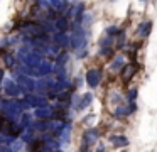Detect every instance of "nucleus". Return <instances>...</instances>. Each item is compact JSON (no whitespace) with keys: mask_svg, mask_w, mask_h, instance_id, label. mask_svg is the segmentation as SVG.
<instances>
[{"mask_svg":"<svg viewBox=\"0 0 157 152\" xmlns=\"http://www.w3.org/2000/svg\"><path fill=\"white\" fill-rule=\"evenodd\" d=\"M56 24H58L59 29H66V21H64V19H58V22H56Z\"/></svg>","mask_w":157,"mask_h":152,"instance_id":"nucleus-1","label":"nucleus"}]
</instances>
